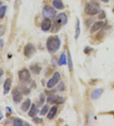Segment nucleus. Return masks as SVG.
<instances>
[{
  "label": "nucleus",
  "mask_w": 114,
  "mask_h": 126,
  "mask_svg": "<svg viewBox=\"0 0 114 126\" xmlns=\"http://www.w3.org/2000/svg\"><path fill=\"white\" fill-rule=\"evenodd\" d=\"M61 42L57 36H51L46 42V48L50 53H55L60 47Z\"/></svg>",
  "instance_id": "f257e3e1"
},
{
  "label": "nucleus",
  "mask_w": 114,
  "mask_h": 126,
  "mask_svg": "<svg viewBox=\"0 0 114 126\" xmlns=\"http://www.w3.org/2000/svg\"><path fill=\"white\" fill-rule=\"evenodd\" d=\"M84 12L89 16H94L100 12V5L96 3H88L85 6Z\"/></svg>",
  "instance_id": "f03ea898"
},
{
  "label": "nucleus",
  "mask_w": 114,
  "mask_h": 126,
  "mask_svg": "<svg viewBox=\"0 0 114 126\" xmlns=\"http://www.w3.org/2000/svg\"><path fill=\"white\" fill-rule=\"evenodd\" d=\"M56 14V10L50 5H46L44 6L42 11V14L44 18H55Z\"/></svg>",
  "instance_id": "7ed1b4c3"
},
{
  "label": "nucleus",
  "mask_w": 114,
  "mask_h": 126,
  "mask_svg": "<svg viewBox=\"0 0 114 126\" xmlns=\"http://www.w3.org/2000/svg\"><path fill=\"white\" fill-rule=\"evenodd\" d=\"M60 78L61 77L60 73L57 72V71L55 72V73L53 74V77L47 82L46 86H47L48 89H52L53 87H54L59 82Z\"/></svg>",
  "instance_id": "20e7f679"
},
{
  "label": "nucleus",
  "mask_w": 114,
  "mask_h": 126,
  "mask_svg": "<svg viewBox=\"0 0 114 126\" xmlns=\"http://www.w3.org/2000/svg\"><path fill=\"white\" fill-rule=\"evenodd\" d=\"M36 52V48L31 43H28L25 46L24 49V54L25 57L30 58L34 55Z\"/></svg>",
  "instance_id": "39448f33"
},
{
  "label": "nucleus",
  "mask_w": 114,
  "mask_h": 126,
  "mask_svg": "<svg viewBox=\"0 0 114 126\" xmlns=\"http://www.w3.org/2000/svg\"><path fill=\"white\" fill-rule=\"evenodd\" d=\"M47 102L50 104L60 105L65 102V99L62 97L56 95H50L47 98Z\"/></svg>",
  "instance_id": "423d86ee"
},
{
  "label": "nucleus",
  "mask_w": 114,
  "mask_h": 126,
  "mask_svg": "<svg viewBox=\"0 0 114 126\" xmlns=\"http://www.w3.org/2000/svg\"><path fill=\"white\" fill-rule=\"evenodd\" d=\"M18 78L22 82H29L30 79L29 71L27 69H23L18 72Z\"/></svg>",
  "instance_id": "0eeeda50"
},
{
  "label": "nucleus",
  "mask_w": 114,
  "mask_h": 126,
  "mask_svg": "<svg viewBox=\"0 0 114 126\" xmlns=\"http://www.w3.org/2000/svg\"><path fill=\"white\" fill-rule=\"evenodd\" d=\"M67 21H68V18L67 15L65 13H60L56 16L55 24L61 27L62 26L65 25L67 23Z\"/></svg>",
  "instance_id": "6e6552de"
},
{
  "label": "nucleus",
  "mask_w": 114,
  "mask_h": 126,
  "mask_svg": "<svg viewBox=\"0 0 114 126\" xmlns=\"http://www.w3.org/2000/svg\"><path fill=\"white\" fill-rule=\"evenodd\" d=\"M12 97L13 101L16 103H19L22 101L23 97L22 94L17 89H14L12 91Z\"/></svg>",
  "instance_id": "1a4fd4ad"
},
{
  "label": "nucleus",
  "mask_w": 114,
  "mask_h": 126,
  "mask_svg": "<svg viewBox=\"0 0 114 126\" xmlns=\"http://www.w3.org/2000/svg\"><path fill=\"white\" fill-rule=\"evenodd\" d=\"M41 29L44 31H48L51 28V21L50 18H44L41 23Z\"/></svg>",
  "instance_id": "9d476101"
},
{
  "label": "nucleus",
  "mask_w": 114,
  "mask_h": 126,
  "mask_svg": "<svg viewBox=\"0 0 114 126\" xmlns=\"http://www.w3.org/2000/svg\"><path fill=\"white\" fill-rule=\"evenodd\" d=\"M12 80L10 78H8L5 80L4 85H3V93H4V94H7L8 93H9L11 87H12Z\"/></svg>",
  "instance_id": "9b49d317"
},
{
  "label": "nucleus",
  "mask_w": 114,
  "mask_h": 126,
  "mask_svg": "<svg viewBox=\"0 0 114 126\" xmlns=\"http://www.w3.org/2000/svg\"><path fill=\"white\" fill-rule=\"evenodd\" d=\"M104 26V22L103 21H98L96 22L93 25V26L91 27V28L90 29V32L91 33H93V32H96L97 31H98L99 29H100L101 28H102Z\"/></svg>",
  "instance_id": "f8f14e48"
},
{
  "label": "nucleus",
  "mask_w": 114,
  "mask_h": 126,
  "mask_svg": "<svg viewBox=\"0 0 114 126\" xmlns=\"http://www.w3.org/2000/svg\"><path fill=\"white\" fill-rule=\"evenodd\" d=\"M57 111H58V107L56 106H52L51 109L49 111L48 113L47 117L48 119L50 120H52L54 118V117L56 115V113H57Z\"/></svg>",
  "instance_id": "ddd939ff"
},
{
  "label": "nucleus",
  "mask_w": 114,
  "mask_h": 126,
  "mask_svg": "<svg viewBox=\"0 0 114 126\" xmlns=\"http://www.w3.org/2000/svg\"><path fill=\"white\" fill-rule=\"evenodd\" d=\"M103 92V90L101 89H98L94 90L91 94V98L93 100L97 99L100 97Z\"/></svg>",
  "instance_id": "4468645a"
},
{
  "label": "nucleus",
  "mask_w": 114,
  "mask_h": 126,
  "mask_svg": "<svg viewBox=\"0 0 114 126\" xmlns=\"http://www.w3.org/2000/svg\"><path fill=\"white\" fill-rule=\"evenodd\" d=\"M39 112V110H38V107L36 106V105H32L31 108H30V110L29 111V116L30 117H34L36 116L38 113Z\"/></svg>",
  "instance_id": "2eb2a0df"
},
{
  "label": "nucleus",
  "mask_w": 114,
  "mask_h": 126,
  "mask_svg": "<svg viewBox=\"0 0 114 126\" xmlns=\"http://www.w3.org/2000/svg\"><path fill=\"white\" fill-rule=\"evenodd\" d=\"M30 105H31V101H30V99H26L25 101L22 103V105H21L20 108H21V110L25 112V111H27L29 109Z\"/></svg>",
  "instance_id": "dca6fc26"
},
{
  "label": "nucleus",
  "mask_w": 114,
  "mask_h": 126,
  "mask_svg": "<svg viewBox=\"0 0 114 126\" xmlns=\"http://www.w3.org/2000/svg\"><path fill=\"white\" fill-rule=\"evenodd\" d=\"M53 5L56 9L62 10L64 8L63 3L62 0H53Z\"/></svg>",
  "instance_id": "f3484780"
},
{
  "label": "nucleus",
  "mask_w": 114,
  "mask_h": 126,
  "mask_svg": "<svg viewBox=\"0 0 114 126\" xmlns=\"http://www.w3.org/2000/svg\"><path fill=\"white\" fill-rule=\"evenodd\" d=\"M30 69L34 74L39 75L41 71V67L38 64H33L30 66Z\"/></svg>",
  "instance_id": "a211bd4d"
},
{
  "label": "nucleus",
  "mask_w": 114,
  "mask_h": 126,
  "mask_svg": "<svg viewBox=\"0 0 114 126\" xmlns=\"http://www.w3.org/2000/svg\"><path fill=\"white\" fill-rule=\"evenodd\" d=\"M81 34V25H80V20L79 18L77 19V23H76V33H75V39L77 40L79 38V36Z\"/></svg>",
  "instance_id": "6ab92c4d"
},
{
  "label": "nucleus",
  "mask_w": 114,
  "mask_h": 126,
  "mask_svg": "<svg viewBox=\"0 0 114 126\" xmlns=\"http://www.w3.org/2000/svg\"><path fill=\"white\" fill-rule=\"evenodd\" d=\"M58 64L60 66H63V65L67 64V56H66L65 53L61 54L60 57L58 61Z\"/></svg>",
  "instance_id": "aec40b11"
},
{
  "label": "nucleus",
  "mask_w": 114,
  "mask_h": 126,
  "mask_svg": "<svg viewBox=\"0 0 114 126\" xmlns=\"http://www.w3.org/2000/svg\"><path fill=\"white\" fill-rule=\"evenodd\" d=\"M68 69H69V71H72V70H73V63H72V59L71 54H70L69 50H68Z\"/></svg>",
  "instance_id": "412c9836"
},
{
  "label": "nucleus",
  "mask_w": 114,
  "mask_h": 126,
  "mask_svg": "<svg viewBox=\"0 0 114 126\" xmlns=\"http://www.w3.org/2000/svg\"><path fill=\"white\" fill-rule=\"evenodd\" d=\"M6 9H7V6H6V5H4V6L0 7V18H3L5 17Z\"/></svg>",
  "instance_id": "4be33fe9"
},
{
  "label": "nucleus",
  "mask_w": 114,
  "mask_h": 126,
  "mask_svg": "<svg viewBox=\"0 0 114 126\" xmlns=\"http://www.w3.org/2000/svg\"><path fill=\"white\" fill-rule=\"evenodd\" d=\"M48 110H49L48 105H44V106H43V108H42V110H41V111H40V115H45L46 114L48 113Z\"/></svg>",
  "instance_id": "5701e85b"
},
{
  "label": "nucleus",
  "mask_w": 114,
  "mask_h": 126,
  "mask_svg": "<svg viewBox=\"0 0 114 126\" xmlns=\"http://www.w3.org/2000/svg\"><path fill=\"white\" fill-rule=\"evenodd\" d=\"M5 31H6V27L4 25L0 24V37L3 36L5 34Z\"/></svg>",
  "instance_id": "b1692460"
},
{
  "label": "nucleus",
  "mask_w": 114,
  "mask_h": 126,
  "mask_svg": "<svg viewBox=\"0 0 114 126\" xmlns=\"http://www.w3.org/2000/svg\"><path fill=\"white\" fill-rule=\"evenodd\" d=\"M20 89H21L22 92L23 94H24L25 95H27V94L30 93V90L27 87H22L20 88Z\"/></svg>",
  "instance_id": "393cba45"
},
{
  "label": "nucleus",
  "mask_w": 114,
  "mask_h": 126,
  "mask_svg": "<svg viewBox=\"0 0 114 126\" xmlns=\"http://www.w3.org/2000/svg\"><path fill=\"white\" fill-rule=\"evenodd\" d=\"M13 125L15 126H23L24 123L21 120H15L13 122Z\"/></svg>",
  "instance_id": "a878e982"
},
{
  "label": "nucleus",
  "mask_w": 114,
  "mask_h": 126,
  "mask_svg": "<svg viewBox=\"0 0 114 126\" xmlns=\"http://www.w3.org/2000/svg\"><path fill=\"white\" fill-rule=\"evenodd\" d=\"M44 100H45V96H44V94L41 93V95H40V96H39V101H40V104H41V105H43V103H44Z\"/></svg>",
  "instance_id": "bb28decb"
},
{
  "label": "nucleus",
  "mask_w": 114,
  "mask_h": 126,
  "mask_svg": "<svg viewBox=\"0 0 114 126\" xmlns=\"http://www.w3.org/2000/svg\"><path fill=\"white\" fill-rule=\"evenodd\" d=\"M34 121L36 123L39 124V123H41V122H43V119H42V118H39V117H35V118H34Z\"/></svg>",
  "instance_id": "cd10ccee"
},
{
  "label": "nucleus",
  "mask_w": 114,
  "mask_h": 126,
  "mask_svg": "<svg viewBox=\"0 0 114 126\" xmlns=\"http://www.w3.org/2000/svg\"><path fill=\"white\" fill-rule=\"evenodd\" d=\"M105 17V12H104L103 11H102L101 14H100V15L99 16V18H100V19H103V18H104Z\"/></svg>",
  "instance_id": "c85d7f7f"
},
{
  "label": "nucleus",
  "mask_w": 114,
  "mask_h": 126,
  "mask_svg": "<svg viewBox=\"0 0 114 126\" xmlns=\"http://www.w3.org/2000/svg\"><path fill=\"white\" fill-rule=\"evenodd\" d=\"M91 50H93V48H91L90 47H86L85 48V50H84V52H85L86 54H88L89 52H90Z\"/></svg>",
  "instance_id": "c756f323"
},
{
  "label": "nucleus",
  "mask_w": 114,
  "mask_h": 126,
  "mask_svg": "<svg viewBox=\"0 0 114 126\" xmlns=\"http://www.w3.org/2000/svg\"><path fill=\"white\" fill-rule=\"evenodd\" d=\"M4 46V41L2 39H0V48L3 47Z\"/></svg>",
  "instance_id": "7c9ffc66"
},
{
  "label": "nucleus",
  "mask_w": 114,
  "mask_h": 126,
  "mask_svg": "<svg viewBox=\"0 0 114 126\" xmlns=\"http://www.w3.org/2000/svg\"><path fill=\"white\" fill-rule=\"evenodd\" d=\"M6 110H7V111H8V112H9L10 113H11L12 112V108H11L10 107L6 106Z\"/></svg>",
  "instance_id": "2f4dec72"
},
{
  "label": "nucleus",
  "mask_w": 114,
  "mask_h": 126,
  "mask_svg": "<svg viewBox=\"0 0 114 126\" xmlns=\"http://www.w3.org/2000/svg\"><path fill=\"white\" fill-rule=\"evenodd\" d=\"M3 117H4V116H3V114L2 113V112L1 111V110H0V120H1L3 118Z\"/></svg>",
  "instance_id": "473e14b6"
},
{
  "label": "nucleus",
  "mask_w": 114,
  "mask_h": 126,
  "mask_svg": "<svg viewBox=\"0 0 114 126\" xmlns=\"http://www.w3.org/2000/svg\"><path fill=\"white\" fill-rule=\"evenodd\" d=\"M3 69H1V68H0V78H1V77L2 76H3Z\"/></svg>",
  "instance_id": "72a5a7b5"
},
{
  "label": "nucleus",
  "mask_w": 114,
  "mask_h": 126,
  "mask_svg": "<svg viewBox=\"0 0 114 126\" xmlns=\"http://www.w3.org/2000/svg\"><path fill=\"white\" fill-rule=\"evenodd\" d=\"M100 1L104 2V3H108V2L109 1V0H100Z\"/></svg>",
  "instance_id": "f704fd0d"
},
{
  "label": "nucleus",
  "mask_w": 114,
  "mask_h": 126,
  "mask_svg": "<svg viewBox=\"0 0 114 126\" xmlns=\"http://www.w3.org/2000/svg\"><path fill=\"white\" fill-rule=\"evenodd\" d=\"M113 12H114V9H113Z\"/></svg>",
  "instance_id": "c9c22d12"
}]
</instances>
